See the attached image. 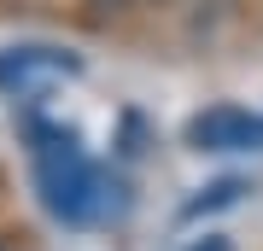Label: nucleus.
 <instances>
[{
	"mask_svg": "<svg viewBox=\"0 0 263 251\" xmlns=\"http://www.w3.org/2000/svg\"><path fill=\"white\" fill-rule=\"evenodd\" d=\"M35 181H41V199H47V210L59 222H88V216L105 205L100 169L59 129H35Z\"/></svg>",
	"mask_w": 263,
	"mask_h": 251,
	"instance_id": "nucleus-1",
	"label": "nucleus"
},
{
	"mask_svg": "<svg viewBox=\"0 0 263 251\" xmlns=\"http://www.w3.org/2000/svg\"><path fill=\"white\" fill-rule=\"evenodd\" d=\"M0 251H24V245H12V234H0Z\"/></svg>",
	"mask_w": 263,
	"mask_h": 251,
	"instance_id": "nucleus-5",
	"label": "nucleus"
},
{
	"mask_svg": "<svg viewBox=\"0 0 263 251\" xmlns=\"http://www.w3.org/2000/svg\"><path fill=\"white\" fill-rule=\"evenodd\" d=\"M76 70H82V59L65 47H6L0 53V88L6 93H29L53 76H76Z\"/></svg>",
	"mask_w": 263,
	"mask_h": 251,
	"instance_id": "nucleus-3",
	"label": "nucleus"
},
{
	"mask_svg": "<svg viewBox=\"0 0 263 251\" xmlns=\"http://www.w3.org/2000/svg\"><path fill=\"white\" fill-rule=\"evenodd\" d=\"M187 140L199 152H257L263 146V117L240 105H211L187 123Z\"/></svg>",
	"mask_w": 263,
	"mask_h": 251,
	"instance_id": "nucleus-2",
	"label": "nucleus"
},
{
	"mask_svg": "<svg viewBox=\"0 0 263 251\" xmlns=\"http://www.w3.org/2000/svg\"><path fill=\"white\" fill-rule=\"evenodd\" d=\"M187 251H234V245H228V240H222V234H205V240H193Z\"/></svg>",
	"mask_w": 263,
	"mask_h": 251,
	"instance_id": "nucleus-4",
	"label": "nucleus"
},
{
	"mask_svg": "<svg viewBox=\"0 0 263 251\" xmlns=\"http://www.w3.org/2000/svg\"><path fill=\"white\" fill-rule=\"evenodd\" d=\"M158 6H164V0H158Z\"/></svg>",
	"mask_w": 263,
	"mask_h": 251,
	"instance_id": "nucleus-6",
	"label": "nucleus"
}]
</instances>
